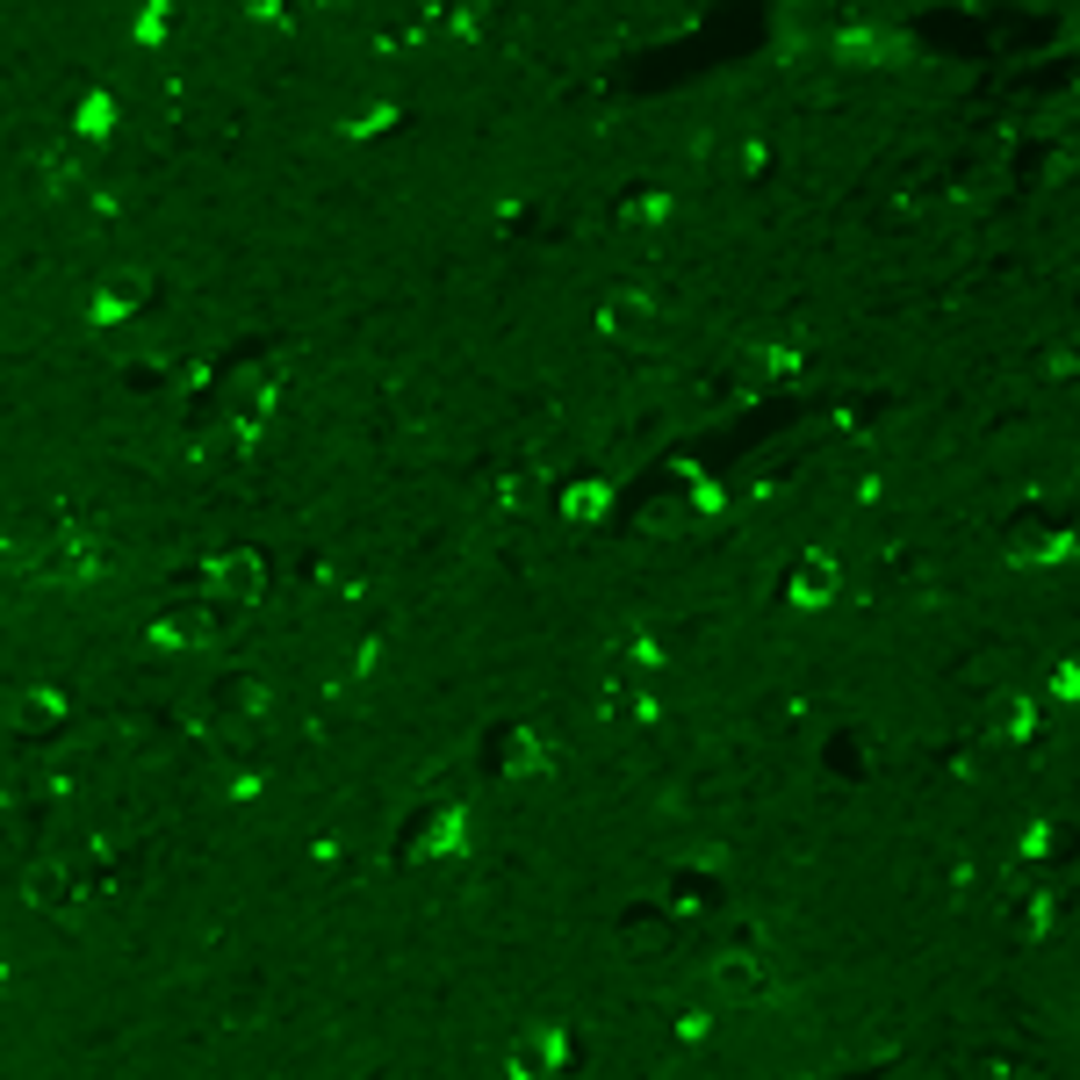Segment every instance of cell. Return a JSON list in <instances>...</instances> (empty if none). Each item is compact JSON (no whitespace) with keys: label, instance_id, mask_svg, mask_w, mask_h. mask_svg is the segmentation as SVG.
<instances>
[{"label":"cell","instance_id":"obj_1","mask_svg":"<svg viewBox=\"0 0 1080 1080\" xmlns=\"http://www.w3.org/2000/svg\"><path fill=\"white\" fill-rule=\"evenodd\" d=\"M217 584L231 591V598H252V591H260V562H252V555H224L217 562Z\"/></svg>","mask_w":1080,"mask_h":1080},{"label":"cell","instance_id":"obj_2","mask_svg":"<svg viewBox=\"0 0 1080 1080\" xmlns=\"http://www.w3.org/2000/svg\"><path fill=\"white\" fill-rule=\"evenodd\" d=\"M829 562H807V569H800V598H807V605H821V598H829Z\"/></svg>","mask_w":1080,"mask_h":1080}]
</instances>
